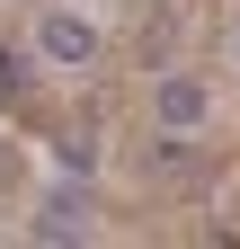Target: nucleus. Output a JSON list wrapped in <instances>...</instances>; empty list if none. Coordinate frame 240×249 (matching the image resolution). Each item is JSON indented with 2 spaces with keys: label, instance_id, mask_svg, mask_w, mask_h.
Returning <instances> with one entry per match:
<instances>
[{
  "label": "nucleus",
  "instance_id": "nucleus-1",
  "mask_svg": "<svg viewBox=\"0 0 240 249\" xmlns=\"http://www.w3.org/2000/svg\"><path fill=\"white\" fill-rule=\"evenodd\" d=\"M36 53L63 62V71H80V62H98V27L71 18V9H45V18H36Z\"/></svg>",
  "mask_w": 240,
  "mask_h": 249
},
{
  "label": "nucleus",
  "instance_id": "nucleus-4",
  "mask_svg": "<svg viewBox=\"0 0 240 249\" xmlns=\"http://www.w3.org/2000/svg\"><path fill=\"white\" fill-rule=\"evenodd\" d=\"M53 160H63L71 178H89V160H98V142H80V134H63V142H53Z\"/></svg>",
  "mask_w": 240,
  "mask_h": 249
},
{
  "label": "nucleus",
  "instance_id": "nucleus-2",
  "mask_svg": "<svg viewBox=\"0 0 240 249\" xmlns=\"http://www.w3.org/2000/svg\"><path fill=\"white\" fill-rule=\"evenodd\" d=\"M152 107H160V134H196V124H205V116H214V89H205L196 71H169Z\"/></svg>",
  "mask_w": 240,
  "mask_h": 249
},
{
  "label": "nucleus",
  "instance_id": "nucleus-6",
  "mask_svg": "<svg viewBox=\"0 0 240 249\" xmlns=\"http://www.w3.org/2000/svg\"><path fill=\"white\" fill-rule=\"evenodd\" d=\"M231 53H240V36H231Z\"/></svg>",
  "mask_w": 240,
  "mask_h": 249
},
{
  "label": "nucleus",
  "instance_id": "nucleus-5",
  "mask_svg": "<svg viewBox=\"0 0 240 249\" xmlns=\"http://www.w3.org/2000/svg\"><path fill=\"white\" fill-rule=\"evenodd\" d=\"M27 89V71H18V53H0V98H18Z\"/></svg>",
  "mask_w": 240,
  "mask_h": 249
},
{
  "label": "nucleus",
  "instance_id": "nucleus-3",
  "mask_svg": "<svg viewBox=\"0 0 240 249\" xmlns=\"http://www.w3.org/2000/svg\"><path fill=\"white\" fill-rule=\"evenodd\" d=\"M27 231H36V240H80V231H89V196H80V187H53Z\"/></svg>",
  "mask_w": 240,
  "mask_h": 249
}]
</instances>
